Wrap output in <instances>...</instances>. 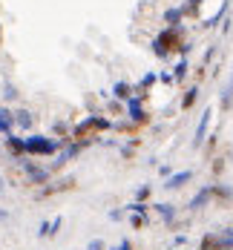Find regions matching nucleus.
<instances>
[{
  "label": "nucleus",
  "instance_id": "obj_1",
  "mask_svg": "<svg viewBox=\"0 0 233 250\" xmlns=\"http://www.w3.org/2000/svg\"><path fill=\"white\" fill-rule=\"evenodd\" d=\"M179 49H181V26H167L153 41L155 58H170L173 52H179Z\"/></svg>",
  "mask_w": 233,
  "mask_h": 250
},
{
  "label": "nucleus",
  "instance_id": "obj_2",
  "mask_svg": "<svg viewBox=\"0 0 233 250\" xmlns=\"http://www.w3.org/2000/svg\"><path fill=\"white\" fill-rule=\"evenodd\" d=\"M23 141H26V152H32V155H55L61 150V141L46 138V135H32V138H23Z\"/></svg>",
  "mask_w": 233,
  "mask_h": 250
},
{
  "label": "nucleus",
  "instance_id": "obj_3",
  "mask_svg": "<svg viewBox=\"0 0 233 250\" xmlns=\"http://www.w3.org/2000/svg\"><path fill=\"white\" fill-rule=\"evenodd\" d=\"M109 121L101 118V115H89V118H84L81 124L75 126V138H89V132H101V129H109Z\"/></svg>",
  "mask_w": 233,
  "mask_h": 250
},
{
  "label": "nucleus",
  "instance_id": "obj_4",
  "mask_svg": "<svg viewBox=\"0 0 233 250\" xmlns=\"http://www.w3.org/2000/svg\"><path fill=\"white\" fill-rule=\"evenodd\" d=\"M127 112L135 124H144V121H147V112H144V106H141V95H132V98L127 101Z\"/></svg>",
  "mask_w": 233,
  "mask_h": 250
},
{
  "label": "nucleus",
  "instance_id": "obj_5",
  "mask_svg": "<svg viewBox=\"0 0 233 250\" xmlns=\"http://www.w3.org/2000/svg\"><path fill=\"white\" fill-rule=\"evenodd\" d=\"M6 150L12 152L15 158H21V155L26 152V141L18 138V135H12V132H6Z\"/></svg>",
  "mask_w": 233,
  "mask_h": 250
},
{
  "label": "nucleus",
  "instance_id": "obj_6",
  "mask_svg": "<svg viewBox=\"0 0 233 250\" xmlns=\"http://www.w3.org/2000/svg\"><path fill=\"white\" fill-rule=\"evenodd\" d=\"M210 115H213V109H205L202 121H199V126H196V138H193V147H202V141H205V135H207V126H210Z\"/></svg>",
  "mask_w": 233,
  "mask_h": 250
},
{
  "label": "nucleus",
  "instance_id": "obj_7",
  "mask_svg": "<svg viewBox=\"0 0 233 250\" xmlns=\"http://www.w3.org/2000/svg\"><path fill=\"white\" fill-rule=\"evenodd\" d=\"M210 199H213V187H205V190H199V193L190 199V204H187V207H190V210H202Z\"/></svg>",
  "mask_w": 233,
  "mask_h": 250
},
{
  "label": "nucleus",
  "instance_id": "obj_8",
  "mask_svg": "<svg viewBox=\"0 0 233 250\" xmlns=\"http://www.w3.org/2000/svg\"><path fill=\"white\" fill-rule=\"evenodd\" d=\"M26 175H29V184H43L49 181V170H41L35 164H26Z\"/></svg>",
  "mask_w": 233,
  "mask_h": 250
},
{
  "label": "nucleus",
  "instance_id": "obj_9",
  "mask_svg": "<svg viewBox=\"0 0 233 250\" xmlns=\"http://www.w3.org/2000/svg\"><path fill=\"white\" fill-rule=\"evenodd\" d=\"M190 178H193V173H190V170H181V173L170 175V178H167V184H164V187H167V190H179V187H184V184H187V181H190Z\"/></svg>",
  "mask_w": 233,
  "mask_h": 250
},
{
  "label": "nucleus",
  "instance_id": "obj_10",
  "mask_svg": "<svg viewBox=\"0 0 233 250\" xmlns=\"http://www.w3.org/2000/svg\"><path fill=\"white\" fill-rule=\"evenodd\" d=\"M132 92H135V89H132V83H127V81H118V83L112 86V95H115L118 101H129Z\"/></svg>",
  "mask_w": 233,
  "mask_h": 250
},
{
  "label": "nucleus",
  "instance_id": "obj_11",
  "mask_svg": "<svg viewBox=\"0 0 233 250\" xmlns=\"http://www.w3.org/2000/svg\"><path fill=\"white\" fill-rule=\"evenodd\" d=\"M35 124V115L29 112V109H18L15 112V126H21V129H32Z\"/></svg>",
  "mask_w": 233,
  "mask_h": 250
},
{
  "label": "nucleus",
  "instance_id": "obj_12",
  "mask_svg": "<svg viewBox=\"0 0 233 250\" xmlns=\"http://www.w3.org/2000/svg\"><path fill=\"white\" fill-rule=\"evenodd\" d=\"M155 81H158V75H155V72H147V75L138 81V86H132V89H135V95H141V98H144V95H147V89L153 86Z\"/></svg>",
  "mask_w": 233,
  "mask_h": 250
},
{
  "label": "nucleus",
  "instance_id": "obj_13",
  "mask_svg": "<svg viewBox=\"0 0 233 250\" xmlns=\"http://www.w3.org/2000/svg\"><path fill=\"white\" fill-rule=\"evenodd\" d=\"M199 250H228V248L219 242V236H216V233H207L205 239H202V245H199Z\"/></svg>",
  "mask_w": 233,
  "mask_h": 250
},
{
  "label": "nucleus",
  "instance_id": "obj_14",
  "mask_svg": "<svg viewBox=\"0 0 233 250\" xmlns=\"http://www.w3.org/2000/svg\"><path fill=\"white\" fill-rule=\"evenodd\" d=\"M12 126H15V112L12 109H0V132L6 135V132H12Z\"/></svg>",
  "mask_w": 233,
  "mask_h": 250
},
{
  "label": "nucleus",
  "instance_id": "obj_15",
  "mask_svg": "<svg viewBox=\"0 0 233 250\" xmlns=\"http://www.w3.org/2000/svg\"><path fill=\"white\" fill-rule=\"evenodd\" d=\"M181 18H184L181 6H173V9H167V12H164V23H167V26H181Z\"/></svg>",
  "mask_w": 233,
  "mask_h": 250
},
{
  "label": "nucleus",
  "instance_id": "obj_16",
  "mask_svg": "<svg viewBox=\"0 0 233 250\" xmlns=\"http://www.w3.org/2000/svg\"><path fill=\"white\" fill-rule=\"evenodd\" d=\"M187 69H190V63H187V58L181 55L179 63L173 66V78H176V81H184V78H187Z\"/></svg>",
  "mask_w": 233,
  "mask_h": 250
},
{
  "label": "nucleus",
  "instance_id": "obj_17",
  "mask_svg": "<svg viewBox=\"0 0 233 250\" xmlns=\"http://www.w3.org/2000/svg\"><path fill=\"white\" fill-rule=\"evenodd\" d=\"M196 98H199V86H190V89L184 92V101H181V109H190V106L196 104Z\"/></svg>",
  "mask_w": 233,
  "mask_h": 250
},
{
  "label": "nucleus",
  "instance_id": "obj_18",
  "mask_svg": "<svg viewBox=\"0 0 233 250\" xmlns=\"http://www.w3.org/2000/svg\"><path fill=\"white\" fill-rule=\"evenodd\" d=\"M155 210L161 213V219H164V222H173V219H176V210H173V204H155Z\"/></svg>",
  "mask_w": 233,
  "mask_h": 250
},
{
  "label": "nucleus",
  "instance_id": "obj_19",
  "mask_svg": "<svg viewBox=\"0 0 233 250\" xmlns=\"http://www.w3.org/2000/svg\"><path fill=\"white\" fill-rule=\"evenodd\" d=\"M219 236V242L225 245L228 250H233V227H228V230H222V233H216Z\"/></svg>",
  "mask_w": 233,
  "mask_h": 250
},
{
  "label": "nucleus",
  "instance_id": "obj_20",
  "mask_svg": "<svg viewBox=\"0 0 233 250\" xmlns=\"http://www.w3.org/2000/svg\"><path fill=\"white\" fill-rule=\"evenodd\" d=\"M202 3H205V0H187V3H184V6H181V12H184V15H196V12H199V6H202Z\"/></svg>",
  "mask_w": 233,
  "mask_h": 250
},
{
  "label": "nucleus",
  "instance_id": "obj_21",
  "mask_svg": "<svg viewBox=\"0 0 233 250\" xmlns=\"http://www.w3.org/2000/svg\"><path fill=\"white\" fill-rule=\"evenodd\" d=\"M213 196H219V199H231L233 193L228 190V187H219V184H216V187H213Z\"/></svg>",
  "mask_w": 233,
  "mask_h": 250
},
{
  "label": "nucleus",
  "instance_id": "obj_22",
  "mask_svg": "<svg viewBox=\"0 0 233 250\" xmlns=\"http://www.w3.org/2000/svg\"><path fill=\"white\" fill-rule=\"evenodd\" d=\"M38 236H41V239L52 236V222H41V230H38Z\"/></svg>",
  "mask_w": 233,
  "mask_h": 250
},
{
  "label": "nucleus",
  "instance_id": "obj_23",
  "mask_svg": "<svg viewBox=\"0 0 233 250\" xmlns=\"http://www.w3.org/2000/svg\"><path fill=\"white\" fill-rule=\"evenodd\" d=\"M144 199H150V184L138 187V193H135V201H144Z\"/></svg>",
  "mask_w": 233,
  "mask_h": 250
},
{
  "label": "nucleus",
  "instance_id": "obj_24",
  "mask_svg": "<svg viewBox=\"0 0 233 250\" xmlns=\"http://www.w3.org/2000/svg\"><path fill=\"white\" fill-rule=\"evenodd\" d=\"M129 210H132V213H141V216H144V213H147V204H144V201H132V204H129Z\"/></svg>",
  "mask_w": 233,
  "mask_h": 250
},
{
  "label": "nucleus",
  "instance_id": "obj_25",
  "mask_svg": "<svg viewBox=\"0 0 233 250\" xmlns=\"http://www.w3.org/2000/svg\"><path fill=\"white\" fill-rule=\"evenodd\" d=\"M86 250H106V245H104V239H92V242L86 245Z\"/></svg>",
  "mask_w": 233,
  "mask_h": 250
},
{
  "label": "nucleus",
  "instance_id": "obj_26",
  "mask_svg": "<svg viewBox=\"0 0 233 250\" xmlns=\"http://www.w3.org/2000/svg\"><path fill=\"white\" fill-rule=\"evenodd\" d=\"M3 98H6V101H15V98H18V89H15V86H6V89H3Z\"/></svg>",
  "mask_w": 233,
  "mask_h": 250
},
{
  "label": "nucleus",
  "instance_id": "obj_27",
  "mask_svg": "<svg viewBox=\"0 0 233 250\" xmlns=\"http://www.w3.org/2000/svg\"><path fill=\"white\" fill-rule=\"evenodd\" d=\"M144 225H147V219H144L141 213H135V216H132V227H144Z\"/></svg>",
  "mask_w": 233,
  "mask_h": 250
},
{
  "label": "nucleus",
  "instance_id": "obj_28",
  "mask_svg": "<svg viewBox=\"0 0 233 250\" xmlns=\"http://www.w3.org/2000/svg\"><path fill=\"white\" fill-rule=\"evenodd\" d=\"M158 81H161V83H176V78L170 75V72H161V75H158Z\"/></svg>",
  "mask_w": 233,
  "mask_h": 250
},
{
  "label": "nucleus",
  "instance_id": "obj_29",
  "mask_svg": "<svg viewBox=\"0 0 233 250\" xmlns=\"http://www.w3.org/2000/svg\"><path fill=\"white\" fill-rule=\"evenodd\" d=\"M61 225H64V219H61V216H55V222H52V236L61 230Z\"/></svg>",
  "mask_w": 233,
  "mask_h": 250
},
{
  "label": "nucleus",
  "instance_id": "obj_30",
  "mask_svg": "<svg viewBox=\"0 0 233 250\" xmlns=\"http://www.w3.org/2000/svg\"><path fill=\"white\" fill-rule=\"evenodd\" d=\"M118 248H121V250H132V245H129L127 239H124V242H121V245H118Z\"/></svg>",
  "mask_w": 233,
  "mask_h": 250
},
{
  "label": "nucleus",
  "instance_id": "obj_31",
  "mask_svg": "<svg viewBox=\"0 0 233 250\" xmlns=\"http://www.w3.org/2000/svg\"><path fill=\"white\" fill-rule=\"evenodd\" d=\"M0 193H3V178H0Z\"/></svg>",
  "mask_w": 233,
  "mask_h": 250
},
{
  "label": "nucleus",
  "instance_id": "obj_32",
  "mask_svg": "<svg viewBox=\"0 0 233 250\" xmlns=\"http://www.w3.org/2000/svg\"><path fill=\"white\" fill-rule=\"evenodd\" d=\"M112 250H121V248H112Z\"/></svg>",
  "mask_w": 233,
  "mask_h": 250
}]
</instances>
